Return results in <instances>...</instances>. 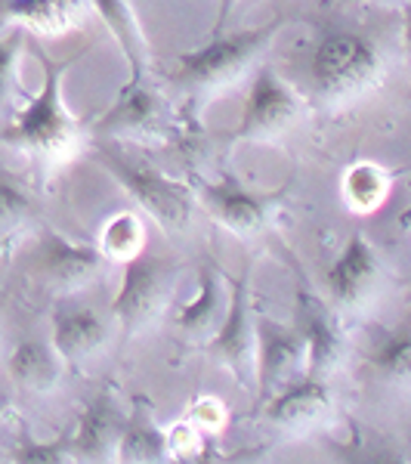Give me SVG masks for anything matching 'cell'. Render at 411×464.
<instances>
[{"label":"cell","mask_w":411,"mask_h":464,"mask_svg":"<svg viewBox=\"0 0 411 464\" xmlns=\"http://www.w3.org/2000/svg\"><path fill=\"white\" fill-rule=\"evenodd\" d=\"M74 63H78V56H69L62 63L43 56V84L37 96L0 130V146H10L28 155L43 174H53L56 168H62L84 149V127L65 109L62 100L65 72Z\"/></svg>","instance_id":"6da1fadb"},{"label":"cell","mask_w":411,"mask_h":464,"mask_svg":"<svg viewBox=\"0 0 411 464\" xmlns=\"http://www.w3.org/2000/svg\"><path fill=\"white\" fill-rule=\"evenodd\" d=\"M285 25V19L275 16L266 25L244 28V32H223L214 34L205 47L186 50L177 59L174 84L183 90L189 100L207 102L214 96H220L223 90L235 87L238 81L257 72L260 63H266L269 50L279 41V32Z\"/></svg>","instance_id":"7a4b0ae2"},{"label":"cell","mask_w":411,"mask_h":464,"mask_svg":"<svg viewBox=\"0 0 411 464\" xmlns=\"http://www.w3.org/2000/svg\"><path fill=\"white\" fill-rule=\"evenodd\" d=\"M310 78L316 100L325 109H347L380 87L384 53L362 34L331 32L312 50Z\"/></svg>","instance_id":"3957f363"},{"label":"cell","mask_w":411,"mask_h":464,"mask_svg":"<svg viewBox=\"0 0 411 464\" xmlns=\"http://www.w3.org/2000/svg\"><path fill=\"white\" fill-rule=\"evenodd\" d=\"M93 161H100V168L115 177V183L167 236H186L192 223H196L198 198L189 183H177V179L164 177L158 168L130 159L118 146H96Z\"/></svg>","instance_id":"277c9868"},{"label":"cell","mask_w":411,"mask_h":464,"mask_svg":"<svg viewBox=\"0 0 411 464\" xmlns=\"http://www.w3.org/2000/svg\"><path fill=\"white\" fill-rule=\"evenodd\" d=\"M179 264L170 257L139 251L124 260L121 288L111 301V316L124 328L127 338L146 334L164 319L177 297Z\"/></svg>","instance_id":"5b68a950"},{"label":"cell","mask_w":411,"mask_h":464,"mask_svg":"<svg viewBox=\"0 0 411 464\" xmlns=\"http://www.w3.org/2000/svg\"><path fill=\"white\" fill-rule=\"evenodd\" d=\"M306 102L294 87L279 74L272 63H260L251 74L248 102L242 121L233 130L235 143H272L303 118Z\"/></svg>","instance_id":"8992f818"},{"label":"cell","mask_w":411,"mask_h":464,"mask_svg":"<svg viewBox=\"0 0 411 464\" xmlns=\"http://www.w3.org/2000/svg\"><path fill=\"white\" fill-rule=\"evenodd\" d=\"M189 186L196 189L201 211H207L220 227H226L238 238H253L272 227L275 214L282 208V196H285V192L263 196V192L244 189L233 177H223V179L192 177Z\"/></svg>","instance_id":"52a82bcc"},{"label":"cell","mask_w":411,"mask_h":464,"mask_svg":"<svg viewBox=\"0 0 411 464\" xmlns=\"http://www.w3.org/2000/svg\"><path fill=\"white\" fill-rule=\"evenodd\" d=\"M205 347L214 356V362H220L238 384L257 387V316L251 306L248 276L229 279L226 319Z\"/></svg>","instance_id":"ba28073f"},{"label":"cell","mask_w":411,"mask_h":464,"mask_svg":"<svg viewBox=\"0 0 411 464\" xmlns=\"http://www.w3.org/2000/svg\"><path fill=\"white\" fill-rule=\"evenodd\" d=\"M93 133L106 140H137V143H158L174 133V115L164 96L143 81H130L118 100L93 121Z\"/></svg>","instance_id":"9c48e42d"},{"label":"cell","mask_w":411,"mask_h":464,"mask_svg":"<svg viewBox=\"0 0 411 464\" xmlns=\"http://www.w3.org/2000/svg\"><path fill=\"white\" fill-rule=\"evenodd\" d=\"M310 350L301 325L257 316V402L266 406L275 393L306 378Z\"/></svg>","instance_id":"30bf717a"},{"label":"cell","mask_w":411,"mask_h":464,"mask_svg":"<svg viewBox=\"0 0 411 464\" xmlns=\"http://www.w3.org/2000/svg\"><path fill=\"white\" fill-rule=\"evenodd\" d=\"M387 269L375 245L365 236H353L325 273L328 301L338 313H362L384 291Z\"/></svg>","instance_id":"8fae6325"},{"label":"cell","mask_w":411,"mask_h":464,"mask_svg":"<svg viewBox=\"0 0 411 464\" xmlns=\"http://www.w3.org/2000/svg\"><path fill=\"white\" fill-rule=\"evenodd\" d=\"M109 269V257L100 245H78L62 238L59 232H41L34 248V276L62 295L93 285Z\"/></svg>","instance_id":"7c38bea8"},{"label":"cell","mask_w":411,"mask_h":464,"mask_svg":"<svg viewBox=\"0 0 411 464\" xmlns=\"http://www.w3.org/2000/svg\"><path fill=\"white\" fill-rule=\"evenodd\" d=\"M111 341V322L100 310L87 304L62 301L56 304L50 319V343L62 362L84 365L93 356H100Z\"/></svg>","instance_id":"4fadbf2b"},{"label":"cell","mask_w":411,"mask_h":464,"mask_svg":"<svg viewBox=\"0 0 411 464\" xmlns=\"http://www.w3.org/2000/svg\"><path fill=\"white\" fill-rule=\"evenodd\" d=\"M266 424L285 437H303L331 415V387L319 378H301L266 402Z\"/></svg>","instance_id":"5bb4252c"},{"label":"cell","mask_w":411,"mask_h":464,"mask_svg":"<svg viewBox=\"0 0 411 464\" xmlns=\"http://www.w3.org/2000/svg\"><path fill=\"white\" fill-rule=\"evenodd\" d=\"M297 325H301L306 350H310V362H306V378H319L328 381L338 372V365L343 362V334H340V322L319 297L301 291L297 297Z\"/></svg>","instance_id":"9a60e30c"},{"label":"cell","mask_w":411,"mask_h":464,"mask_svg":"<svg viewBox=\"0 0 411 464\" xmlns=\"http://www.w3.org/2000/svg\"><path fill=\"white\" fill-rule=\"evenodd\" d=\"M124 421L127 418L109 393L93 396L72 430L74 461H118V443H121Z\"/></svg>","instance_id":"2e32d148"},{"label":"cell","mask_w":411,"mask_h":464,"mask_svg":"<svg viewBox=\"0 0 411 464\" xmlns=\"http://www.w3.org/2000/svg\"><path fill=\"white\" fill-rule=\"evenodd\" d=\"M229 310V297L220 288V269L211 264H201L198 269V295L189 304L179 306L174 316L177 332L192 343H207L223 325Z\"/></svg>","instance_id":"e0dca14e"},{"label":"cell","mask_w":411,"mask_h":464,"mask_svg":"<svg viewBox=\"0 0 411 464\" xmlns=\"http://www.w3.org/2000/svg\"><path fill=\"white\" fill-rule=\"evenodd\" d=\"M177 452L174 433H167L155 421L146 400H133V409L124 421L121 443H118V461L127 464H161Z\"/></svg>","instance_id":"ac0fdd59"},{"label":"cell","mask_w":411,"mask_h":464,"mask_svg":"<svg viewBox=\"0 0 411 464\" xmlns=\"http://www.w3.org/2000/svg\"><path fill=\"white\" fill-rule=\"evenodd\" d=\"M90 0H0L4 22L34 28L41 34H62L84 19Z\"/></svg>","instance_id":"d6986e66"},{"label":"cell","mask_w":411,"mask_h":464,"mask_svg":"<svg viewBox=\"0 0 411 464\" xmlns=\"http://www.w3.org/2000/svg\"><path fill=\"white\" fill-rule=\"evenodd\" d=\"M90 10L102 19V25L124 50L127 65H130V81H143L148 65V41L133 6L127 0H90Z\"/></svg>","instance_id":"ffe728a7"},{"label":"cell","mask_w":411,"mask_h":464,"mask_svg":"<svg viewBox=\"0 0 411 464\" xmlns=\"http://www.w3.org/2000/svg\"><path fill=\"white\" fill-rule=\"evenodd\" d=\"M13 384L32 393H50L59 387L62 378V356L53 350V343L43 341H19L6 359Z\"/></svg>","instance_id":"44dd1931"},{"label":"cell","mask_w":411,"mask_h":464,"mask_svg":"<svg viewBox=\"0 0 411 464\" xmlns=\"http://www.w3.org/2000/svg\"><path fill=\"white\" fill-rule=\"evenodd\" d=\"M368 372L393 391H411V325L399 328L371 350Z\"/></svg>","instance_id":"7402d4cb"},{"label":"cell","mask_w":411,"mask_h":464,"mask_svg":"<svg viewBox=\"0 0 411 464\" xmlns=\"http://www.w3.org/2000/svg\"><path fill=\"white\" fill-rule=\"evenodd\" d=\"M387 196H390V174L380 164L358 161L343 177V201L358 214L378 211Z\"/></svg>","instance_id":"603a6c76"},{"label":"cell","mask_w":411,"mask_h":464,"mask_svg":"<svg viewBox=\"0 0 411 464\" xmlns=\"http://www.w3.org/2000/svg\"><path fill=\"white\" fill-rule=\"evenodd\" d=\"M100 248L109 260H130L133 254L146 251V229L137 214H118L111 217L102 229Z\"/></svg>","instance_id":"cb8c5ba5"},{"label":"cell","mask_w":411,"mask_h":464,"mask_svg":"<svg viewBox=\"0 0 411 464\" xmlns=\"http://www.w3.org/2000/svg\"><path fill=\"white\" fill-rule=\"evenodd\" d=\"M34 198L13 177L0 174V236H10L34 220Z\"/></svg>","instance_id":"d4e9b609"},{"label":"cell","mask_w":411,"mask_h":464,"mask_svg":"<svg viewBox=\"0 0 411 464\" xmlns=\"http://www.w3.org/2000/svg\"><path fill=\"white\" fill-rule=\"evenodd\" d=\"M25 53V28L16 25L13 32L0 34V109L10 106L19 90V63Z\"/></svg>","instance_id":"484cf974"},{"label":"cell","mask_w":411,"mask_h":464,"mask_svg":"<svg viewBox=\"0 0 411 464\" xmlns=\"http://www.w3.org/2000/svg\"><path fill=\"white\" fill-rule=\"evenodd\" d=\"M10 459L22 461V464H69V461H74L72 433L53 440V443H37V440L25 437V440H19L16 452H13Z\"/></svg>","instance_id":"4316f807"},{"label":"cell","mask_w":411,"mask_h":464,"mask_svg":"<svg viewBox=\"0 0 411 464\" xmlns=\"http://www.w3.org/2000/svg\"><path fill=\"white\" fill-rule=\"evenodd\" d=\"M242 4H244V0H220V13H216V19H214V34H223V32H226V25L233 22L235 10H238Z\"/></svg>","instance_id":"83f0119b"},{"label":"cell","mask_w":411,"mask_h":464,"mask_svg":"<svg viewBox=\"0 0 411 464\" xmlns=\"http://www.w3.org/2000/svg\"><path fill=\"white\" fill-rule=\"evenodd\" d=\"M402 50H406L408 63H411V0L402 4Z\"/></svg>","instance_id":"f1b7e54d"},{"label":"cell","mask_w":411,"mask_h":464,"mask_svg":"<svg viewBox=\"0 0 411 464\" xmlns=\"http://www.w3.org/2000/svg\"><path fill=\"white\" fill-rule=\"evenodd\" d=\"M349 4H378V6H387V4H408V0H349Z\"/></svg>","instance_id":"f546056e"},{"label":"cell","mask_w":411,"mask_h":464,"mask_svg":"<svg viewBox=\"0 0 411 464\" xmlns=\"http://www.w3.org/2000/svg\"><path fill=\"white\" fill-rule=\"evenodd\" d=\"M406 220H408V223H411V211H408V217H406Z\"/></svg>","instance_id":"4dcf8cb0"},{"label":"cell","mask_w":411,"mask_h":464,"mask_svg":"<svg viewBox=\"0 0 411 464\" xmlns=\"http://www.w3.org/2000/svg\"><path fill=\"white\" fill-rule=\"evenodd\" d=\"M0 461H4V455H0Z\"/></svg>","instance_id":"1f68e13d"}]
</instances>
